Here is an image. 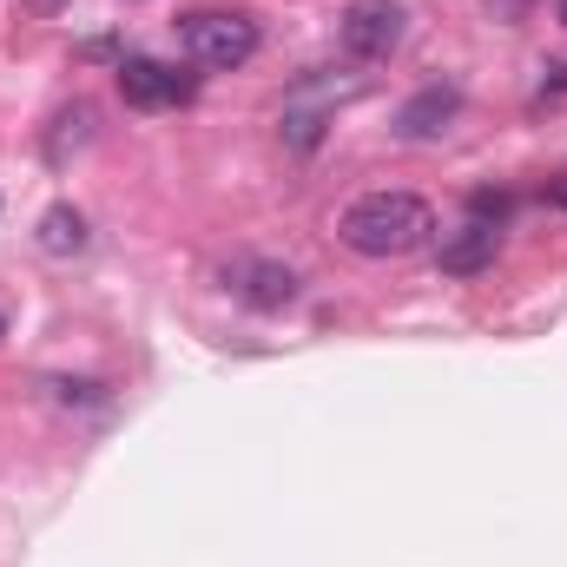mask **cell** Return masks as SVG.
I'll return each mask as SVG.
<instances>
[{"mask_svg": "<svg viewBox=\"0 0 567 567\" xmlns=\"http://www.w3.org/2000/svg\"><path fill=\"white\" fill-rule=\"evenodd\" d=\"M337 238L357 258H377V265L383 258H410V251H423L429 238H435V212L416 192H363V198L343 205Z\"/></svg>", "mask_w": 567, "mask_h": 567, "instance_id": "cell-1", "label": "cell"}, {"mask_svg": "<svg viewBox=\"0 0 567 567\" xmlns=\"http://www.w3.org/2000/svg\"><path fill=\"white\" fill-rule=\"evenodd\" d=\"M178 47L192 66H212V73H231L258 53V20L251 13H225V7H205V13H185L178 20Z\"/></svg>", "mask_w": 567, "mask_h": 567, "instance_id": "cell-2", "label": "cell"}, {"mask_svg": "<svg viewBox=\"0 0 567 567\" xmlns=\"http://www.w3.org/2000/svg\"><path fill=\"white\" fill-rule=\"evenodd\" d=\"M337 40L350 60H390L403 47V7L396 0H350L337 20Z\"/></svg>", "mask_w": 567, "mask_h": 567, "instance_id": "cell-3", "label": "cell"}, {"mask_svg": "<svg viewBox=\"0 0 567 567\" xmlns=\"http://www.w3.org/2000/svg\"><path fill=\"white\" fill-rule=\"evenodd\" d=\"M120 93H126V106H140V113H165V106H185V100L198 93V80L178 73V66H165V60L126 53V60H120Z\"/></svg>", "mask_w": 567, "mask_h": 567, "instance_id": "cell-4", "label": "cell"}, {"mask_svg": "<svg viewBox=\"0 0 567 567\" xmlns=\"http://www.w3.org/2000/svg\"><path fill=\"white\" fill-rule=\"evenodd\" d=\"M495 258H502V231L482 225V218H462L455 231L435 238V265H442L449 278H482Z\"/></svg>", "mask_w": 567, "mask_h": 567, "instance_id": "cell-5", "label": "cell"}, {"mask_svg": "<svg viewBox=\"0 0 567 567\" xmlns=\"http://www.w3.org/2000/svg\"><path fill=\"white\" fill-rule=\"evenodd\" d=\"M455 113H462V86L429 80L416 100H403V106H396V133H403V140H435Z\"/></svg>", "mask_w": 567, "mask_h": 567, "instance_id": "cell-6", "label": "cell"}, {"mask_svg": "<svg viewBox=\"0 0 567 567\" xmlns=\"http://www.w3.org/2000/svg\"><path fill=\"white\" fill-rule=\"evenodd\" d=\"M231 278H238V297H245V303H258V310H284V303L297 297V278L278 271V265H238Z\"/></svg>", "mask_w": 567, "mask_h": 567, "instance_id": "cell-7", "label": "cell"}, {"mask_svg": "<svg viewBox=\"0 0 567 567\" xmlns=\"http://www.w3.org/2000/svg\"><path fill=\"white\" fill-rule=\"evenodd\" d=\"M40 251H53V258L86 251V212H80V205H53V212L40 218Z\"/></svg>", "mask_w": 567, "mask_h": 567, "instance_id": "cell-8", "label": "cell"}, {"mask_svg": "<svg viewBox=\"0 0 567 567\" xmlns=\"http://www.w3.org/2000/svg\"><path fill=\"white\" fill-rule=\"evenodd\" d=\"M93 120H100V113H93L86 100H73V106L53 120V133H47V158H53V165H66V152H80V145L93 140Z\"/></svg>", "mask_w": 567, "mask_h": 567, "instance_id": "cell-9", "label": "cell"}, {"mask_svg": "<svg viewBox=\"0 0 567 567\" xmlns=\"http://www.w3.org/2000/svg\"><path fill=\"white\" fill-rule=\"evenodd\" d=\"M508 212H515V198L508 192H468V218H482V225H508Z\"/></svg>", "mask_w": 567, "mask_h": 567, "instance_id": "cell-10", "label": "cell"}, {"mask_svg": "<svg viewBox=\"0 0 567 567\" xmlns=\"http://www.w3.org/2000/svg\"><path fill=\"white\" fill-rule=\"evenodd\" d=\"M284 133H290L297 152H310V145L323 140V120H317V113H284Z\"/></svg>", "mask_w": 567, "mask_h": 567, "instance_id": "cell-11", "label": "cell"}, {"mask_svg": "<svg viewBox=\"0 0 567 567\" xmlns=\"http://www.w3.org/2000/svg\"><path fill=\"white\" fill-rule=\"evenodd\" d=\"M488 7H495L502 20H522V0H488Z\"/></svg>", "mask_w": 567, "mask_h": 567, "instance_id": "cell-12", "label": "cell"}, {"mask_svg": "<svg viewBox=\"0 0 567 567\" xmlns=\"http://www.w3.org/2000/svg\"><path fill=\"white\" fill-rule=\"evenodd\" d=\"M548 198H555V205H561V212H567V172H561V178H555V185H548Z\"/></svg>", "mask_w": 567, "mask_h": 567, "instance_id": "cell-13", "label": "cell"}, {"mask_svg": "<svg viewBox=\"0 0 567 567\" xmlns=\"http://www.w3.org/2000/svg\"><path fill=\"white\" fill-rule=\"evenodd\" d=\"M561 20H567V0H561Z\"/></svg>", "mask_w": 567, "mask_h": 567, "instance_id": "cell-14", "label": "cell"}]
</instances>
